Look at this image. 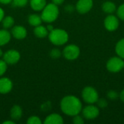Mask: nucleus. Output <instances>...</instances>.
<instances>
[{
  "label": "nucleus",
  "instance_id": "19",
  "mask_svg": "<svg viewBox=\"0 0 124 124\" xmlns=\"http://www.w3.org/2000/svg\"><path fill=\"white\" fill-rule=\"evenodd\" d=\"M28 23L31 25V26H33V27H36V26H38L39 25L41 24L42 23V19L41 17V16H39V15H36V14H31L28 16Z\"/></svg>",
  "mask_w": 124,
  "mask_h": 124
},
{
  "label": "nucleus",
  "instance_id": "3",
  "mask_svg": "<svg viewBox=\"0 0 124 124\" xmlns=\"http://www.w3.org/2000/svg\"><path fill=\"white\" fill-rule=\"evenodd\" d=\"M59 15V9L57 5L50 3L46 4L44 8L42 9V12L41 15V17L42 21L45 23H53L54 22Z\"/></svg>",
  "mask_w": 124,
  "mask_h": 124
},
{
  "label": "nucleus",
  "instance_id": "2",
  "mask_svg": "<svg viewBox=\"0 0 124 124\" xmlns=\"http://www.w3.org/2000/svg\"><path fill=\"white\" fill-rule=\"evenodd\" d=\"M49 40L50 42L56 46H61L65 44L68 41V33L60 28H54L48 34Z\"/></svg>",
  "mask_w": 124,
  "mask_h": 124
},
{
  "label": "nucleus",
  "instance_id": "7",
  "mask_svg": "<svg viewBox=\"0 0 124 124\" xmlns=\"http://www.w3.org/2000/svg\"><path fill=\"white\" fill-rule=\"evenodd\" d=\"M82 115L84 118L86 120H93L98 117L100 114V110L97 107L90 105L86 106L84 109H82Z\"/></svg>",
  "mask_w": 124,
  "mask_h": 124
},
{
  "label": "nucleus",
  "instance_id": "35",
  "mask_svg": "<svg viewBox=\"0 0 124 124\" xmlns=\"http://www.w3.org/2000/svg\"><path fill=\"white\" fill-rule=\"evenodd\" d=\"M119 97H120V99H121V100L122 102H124V89H123V90H122V92H121V94H120Z\"/></svg>",
  "mask_w": 124,
  "mask_h": 124
},
{
  "label": "nucleus",
  "instance_id": "38",
  "mask_svg": "<svg viewBox=\"0 0 124 124\" xmlns=\"http://www.w3.org/2000/svg\"><path fill=\"white\" fill-rule=\"evenodd\" d=\"M2 54H3V52H2L1 49H0V57H1V56H2Z\"/></svg>",
  "mask_w": 124,
  "mask_h": 124
},
{
  "label": "nucleus",
  "instance_id": "8",
  "mask_svg": "<svg viewBox=\"0 0 124 124\" xmlns=\"http://www.w3.org/2000/svg\"><path fill=\"white\" fill-rule=\"evenodd\" d=\"M20 59L19 52L15 49H10L3 54V60L9 65L16 64Z\"/></svg>",
  "mask_w": 124,
  "mask_h": 124
},
{
  "label": "nucleus",
  "instance_id": "10",
  "mask_svg": "<svg viewBox=\"0 0 124 124\" xmlns=\"http://www.w3.org/2000/svg\"><path fill=\"white\" fill-rule=\"evenodd\" d=\"M92 0H78L76 3V9L80 14H86L92 9Z\"/></svg>",
  "mask_w": 124,
  "mask_h": 124
},
{
  "label": "nucleus",
  "instance_id": "20",
  "mask_svg": "<svg viewBox=\"0 0 124 124\" xmlns=\"http://www.w3.org/2000/svg\"><path fill=\"white\" fill-rule=\"evenodd\" d=\"M116 52L118 57L124 59V38L118 41L116 46Z\"/></svg>",
  "mask_w": 124,
  "mask_h": 124
},
{
  "label": "nucleus",
  "instance_id": "31",
  "mask_svg": "<svg viewBox=\"0 0 124 124\" xmlns=\"http://www.w3.org/2000/svg\"><path fill=\"white\" fill-rule=\"evenodd\" d=\"M65 0H52V3L56 4V5H60L64 2Z\"/></svg>",
  "mask_w": 124,
  "mask_h": 124
},
{
  "label": "nucleus",
  "instance_id": "33",
  "mask_svg": "<svg viewBox=\"0 0 124 124\" xmlns=\"http://www.w3.org/2000/svg\"><path fill=\"white\" fill-rule=\"evenodd\" d=\"M74 9V7L72 5H68L65 7V10L68 12H72Z\"/></svg>",
  "mask_w": 124,
  "mask_h": 124
},
{
  "label": "nucleus",
  "instance_id": "6",
  "mask_svg": "<svg viewBox=\"0 0 124 124\" xmlns=\"http://www.w3.org/2000/svg\"><path fill=\"white\" fill-rule=\"evenodd\" d=\"M62 54L68 60H74L78 57L80 54V49L75 44H69L64 48Z\"/></svg>",
  "mask_w": 124,
  "mask_h": 124
},
{
  "label": "nucleus",
  "instance_id": "39",
  "mask_svg": "<svg viewBox=\"0 0 124 124\" xmlns=\"http://www.w3.org/2000/svg\"></svg>",
  "mask_w": 124,
  "mask_h": 124
},
{
  "label": "nucleus",
  "instance_id": "26",
  "mask_svg": "<svg viewBox=\"0 0 124 124\" xmlns=\"http://www.w3.org/2000/svg\"><path fill=\"white\" fill-rule=\"evenodd\" d=\"M117 15L121 20H124V4H121L117 9Z\"/></svg>",
  "mask_w": 124,
  "mask_h": 124
},
{
  "label": "nucleus",
  "instance_id": "23",
  "mask_svg": "<svg viewBox=\"0 0 124 124\" xmlns=\"http://www.w3.org/2000/svg\"><path fill=\"white\" fill-rule=\"evenodd\" d=\"M26 123L28 124H41L42 122L38 116H31L28 118Z\"/></svg>",
  "mask_w": 124,
  "mask_h": 124
},
{
  "label": "nucleus",
  "instance_id": "28",
  "mask_svg": "<svg viewBox=\"0 0 124 124\" xmlns=\"http://www.w3.org/2000/svg\"><path fill=\"white\" fill-rule=\"evenodd\" d=\"M73 123L75 124H83L84 123V121L83 117L78 114V115H76L73 116Z\"/></svg>",
  "mask_w": 124,
  "mask_h": 124
},
{
  "label": "nucleus",
  "instance_id": "11",
  "mask_svg": "<svg viewBox=\"0 0 124 124\" xmlns=\"http://www.w3.org/2000/svg\"><path fill=\"white\" fill-rule=\"evenodd\" d=\"M12 36L18 40L23 39L27 36V31L25 28L21 25H15L12 28Z\"/></svg>",
  "mask_w": 124,
  "mask_h": 124
},
{
  "label": "nucleus",
  "instance_id": "21",
  "mask_svg": "<svg viewBox=\"0 0 124 124\" xmlns=\"http://www.w3.org/2000/svg\"><path fill=\"white\" fill-rule=\"evenodd\" d=\"M1 22H2L3 27L7 29V28H12L14 25L15 20L12 16H6V17H4Z\"/></svg>",
  "mask_w": 124,
  "mask_h": 124
},
{
  "label": "nucleus",
  "instance_id": "24",
  "mask_svg": "<svg viewBox=\"0 0 124 124\" xmlns=\"http://www.w3.org/2000/svg\"><path fill=\"white\" fill-rule=\"evenodd\" d=\"M49 55L52 58L54 59H57L59 57H60V56L62 55V52H60V49H53L50 51L49 52Z\"/></svg>",
  "mask_w": 124,
  "mask_h": 124
},
{
  "label": "nucleus",
  "instance_id": "36",
  "mask_svg": "<svg viewBox=\"0 0 124 124\" xmlns=\"http://www.w3.org/2000/svg\"><path fill=\"white\" fill-rule=\"evenodd\" d=\"M15 124V122L13 121V120H10V121H4L3 122V124Z\"/></svg>",
  "mask_w": 124,
  "mask_h": 124
},
{
  "label": "nucleus",
  "instance_id": "13",
  "mask_svg": "<svg viewBox=\"0 0 124 124\" xmlns=\"http://www.w3.org/2000/svg\"><path fill=\"white\" fill-rule=\"evenodd\" d=\"M44 124H62L63 118L62 117L57 113H52L49 115L44 121Z\"/></svg>",
  "mask_w": 124,
  "mask_h": 124
},
{
  "label": "nucleus",
  "instance_id": "34",
  "mask_svg": "<svg viewBox=\"0 0 124 124\" xmlns=\"http://www.w3.org/2000/svg\"><path fill=\"white\" fill-rule=\"evenodd\" d=\"M12 0H0V3L3 4H8L12 2Z\"/></svg>",
  "mask_w": 124,
  "mask_h": 124
},
{
  "label": "nucleus",
  "instance_id": "27",
  "mask_svg": "<svg viewBox=\"0 0 124 124\" xmlns=\"http://www.w3.org/2000/svg\"><path fill=\"white\" fill-rule=\"evenodd\" d=\"M107 96L111 100H116V99H118V97H119L118 94L116 92V91H113V90H111V91H109L107 94Z\"/></svg>",
  "mask_w": 124,
  "mask_h": 124
},
{
  "label": "nucleus",
  "instance_id": "22",
  "mask_svg": "<svg viewBox=\"0 0 124 124\" xmlns=\"http://www.w3.org/2000/svg\"><path fill=\"white\" fill-rule=\"evenodd\" d=\"M28 2V0H12V4L13 7H25Z\"/></svg>",
  "mask_w": 124,
  "mask_h": 124
},
{
  "label": "nucleus",
  "instance_id": "5",
  "mask_svg": "<svg viewBox=\"0 0 124 124\" xmlns=\"http://www.w3.org/2000/svg\"><path fill=\"white\" fill-rule=\"evenodd\" d=\"M124 66V61L120 57H111L107 62V69L111 73H118L121 71Z\"/></svg>",
  "mask_w": 124,
  "mask_h": 124
},
{
  "label": "nucleus",
  "instance_id": "32",
  "mask_svg": "<svg viewBox=\"0 0 124 124\" xmlns=\"http://www.w3.org/2000/svg\"><path fill=\"white\" fill-rule=\"evenodd\" d=\"M4 17V10L0 7V23L2 21Z\"/></svg>",
  "mask_w": 124,
  "mask_h": 124
},
{
  "label": "nucleus",
  "instance_id": "17",
  "mask_svg": "<svg viewBox=\"0 0 124 124\" xmlns=\"http://www.w3.org/2000/svg\"><path fill=\"white\" fill-rule=\"evenodd\" d=\"M11 39V33L5 29L0 30V46H4L9 42Z\"/></svg>",
  "mask_w": 124,
  "mask_h": 124
},
{
  "label": "nucleus",
  "instance_id": "16",
  "mask_svg": "<svg viewBox=\"0 0 124 124\" xmlns=\"http://www.w3.org/2000/svg\"><path fill=\"white\" fill-rule=\"evenodd\" d=\"M48 31L46 29V27L41 25H39L38 26H36L34 30H33V33L34 35L39 38V39H44L45 37H46L48 36Z\"/></svg>",
  "mask_w": 124,
  "mask_h": 124
},
{
  "label": "nucleus",
  "instance_id": "4",
  "mask_svg": "<svg viewBox=\"0 0 124 124\" xmlns=\"http://www.w3.org/2000/svg\"><path fill=\"white\" fill-rule=\"evenodd\" d=\"M81 95L83 100L89 104H94L97 102L99 99L97 91L92 86H86L84 88Z\"/></svg>",
  "mask_w": 124,
  "mask_h": 124
},
{
  "label": "nucleus",
  "instance_id": "14",
  "mask_svg": "<svg viewBox=\"0 0 124 124\" xmlns=\"http://www.w3.org/2000/svg\"><path fill=\"white\" fill-rule=\"evenodd\" d=\"M23 116V110L20 106L19 105H14L11 110H10V118L14 121H19Z\"/></svg>",
  "mask_w": 124,
  "mask_h": 124
},
{
  "label": "nucleus",
  "instance_id": "37",
  "mask_svg": "<svg viewBox=\"0 0 124 124\" xmlns=\"http://www.w3.org/2000/svg\"><path fill=\"white\" fill-rule=\"evenodd\" d=\"M46 28V29H47V31H48L49 32H50L51 31H52V30L54 29V28H53V26H52V25H48Z\"/></svg>",
  "mask_w": 124,
  "mask_h": 124
},
{
  "label": "nucleus",
  "instance_id": "18",
  "mask_svg": "<svg viewBox=\"0 0 124 124\" xmlns=\"http://www.w3.org/2000/svg\"><path fill=\"white\" fill-rule=\"evenodd\" d=\"M102 9L105 13L110 15V14H113L116 10V6L113 1H107L103 3Z\"/></svg>",
  "mask_w": 124,
  "mask_h": 124
},
{
  "label": "nucleus",
  "instance_id": "15",
  "mask_svg": "<svg viewBox=\"0 0 124 124\" xmlns=\"http://www.w3.org/2000/svg\"><path fill=\"white\" fill-rule=\"evenodd\" d=\"M30 5L34 11H41L46 5V0H30Z\"/></svg>",
  "mask_w": 124,
  "mask_h": 124
},
{
  "label": "nucleus",
  "instance_id": "29",
  "mask_svg": "<svg viewBox=\"0 0 124 124\" xmlns=\"http://www.w3.org/2000/svg\"><path fill=\"white\" fill-rule=\"evenodd\" d=\"M97 103L98 107H100V108H105L108 105V101L105 99H103V98L102 99H98V100L97 101Z\"/></svg>",
  "mask_w": 124,
  "mask_h": 124
},
{
  "label": "nucleus",
  "instance_id": "1",
  "mask_svg": "<svg viewBox=\"0 0 124 124\" xmlns=\"http://www.w3.org/2000/svg\"><path fill=\"white\" fill-rule=\"evenodd\" d=\"M60 108L65 115L74 116L81 112L82 103L78 97L73 95H68L62 99Z\"/></svg>",
  "mask_w": 124,
  "mask_h": 124
},
{
  "label": "nucleus",
  "instance_id": "9",
  "mask_svg": "<svg viewBox=\"0 0 124 124\" xmlns=\"http://www.w3.org/2000/svg\"><path fill=\"white\" fill-rule=\"evenodd\" d=\"M104 25L108 31H114L116 29H118L119 26L118 18L116 16L110 14L105 17L104 20Z\"/></svg>",
  "mask_w": 124,
  "mask_h": 124
},
{
  "label": "nucleus",
  "instance_id": "25",
  "mask_svg": "<svg viewBox=\"0 0 124 124\" xmlns=\"http://www.w3.org/2000/svg\"><path fill=\"white\" fill-rule=\"evenodd\" d=\"M7 69V64L2 60H0V76L4 75Z\"/></svg>",
  "mask_w": 124,
  "mask_h": 124
},
{
  "label": "nucleus",
  "instance_id": "30",
  "mask_svg": "<svg viewBox=\"0 0 124 124\" xmlns=\"http://www.w3.org/2000/svg\"><path fill=\"white\" fill-rule=\"evenodd\" d=\"M52 107V103L49 101H47L46 102H44L41 106V110L44 112H46L48 110H49L51 109Z\"/></svg>",
  "mask_w": 124,
  "mask_h": 124
},
{
  "label": "nucleus",
  "instance_id": "12",
  "mask_svg": "<svg viewBox=\"0 0 124 124\" xmlns=\"http://www.w3.org/2000/svg\"><path fill=\"white\" fill-rule=\"evenodd\" d=\"M12 81L9 78H0V94H7L12 89Z\"/></svg>",
  "mask_w": 124,
  "mask_h": 124
}]
</instances>
